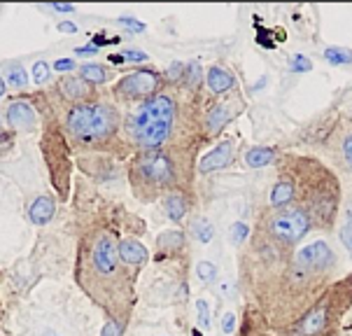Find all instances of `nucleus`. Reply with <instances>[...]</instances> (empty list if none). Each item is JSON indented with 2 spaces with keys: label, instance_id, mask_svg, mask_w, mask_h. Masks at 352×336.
<instances>
[{
  "label": "nucleus",
  "instance_id": "nucleus-1",
  "mask_svg": "<svg viewBox=\"0 0 352 336\" xmlns=\"http://www.w3.org/2000/svg\"><path fill=\"white\" fill-rule=\"evenodd\" d=\"M80 280L87 294H91L105 311L117 317H126L124 313L131 306V275L129 266L119 260L112 233L100 231L89 241Z\"/></svg>",
  "mask_w": 352,
  "mask_h": 336
},
{
  "label": "nucleus",
  "instance_id": "nucleus-2",
  "mask_svg": "<svg viewBox=\"0 0 352 336\" xmlns=\"http://www.w3.org/2000/svg\"><path fill=\"white\" fill-rule=\"evenodd\" d=\"M296 187V203L308 213L310 222L329 227L338 208V182L324 166L310 159H287L283 171Z\"/></svg>",
  "mask_w": 352,
  "mask_h": 336
},
{
  "label": "nucleus",
  "instance_id": "nucleus-3",
  "mask_svg": "<svg viewBox=\"0 0 352 336\" xmlns=\"http://www.w3.org/2000/svg\"><path fill=\"white\" fill-rule=\"evenodd\" d=\"M14 336H87L82 315L68 297L43 294L16 315Z\"/></svg>",
  "mask_w": 352,
  "mask_h": 336
},
{
  "label": "nucleus",
  "instance_id": "nucleus-4",
  "mask_svg": "<svg viewBox=\"0 0 352 336\" xmlns=\"http://www.w3.org/2000/svg\"><path fill=\"white\" fill-rule=\"evenodd\" d=\"M175 101L168 94H154L152 98L135 105L126 119V134L135 147L145 152H157L173 134L175 126Z\"/></svg>",
  "mask_w": 352,
  "mask_h": 336
},
{
  "label": "nucleus",
  "instance_id": "nucleus-5",
  "mask_svg": "<svg viewBox=\"0 0 352 336\" xmlns=\"http://www.w3.org/2000/svg\"><path fill=\"white\" fill-rule=\"evenodd\" d=\"M68 134L82 143H100L115 136L119 129V115L112 105L105 103H80L65 117Z\"/></svg>",
  "mask_w": 352,
  "mask_h": 336
},
{
  "label": "nucleus",
  "instance_id": "nucleus-6",
  "mask_svg": "<svg viewBox=\"0 0 352 336\" xmlns=\"http://www.w3.org/2000/svg\"><path fill=\"white\" fill-rule=\"evenodd\" d=\"M133 180H135V189L138 191L145 189L142 196L164 194L166 189L175 187L177 166L170 154L161 152V149H157V152H145L138 161H135Z\"/></svg>",
  "mask_w": 352,
  "mask_h": 336
},
{
  "label": "nucleus",
  "instance_id": "nucleus-7",
  "mask_svg": "<svg viewBox=\"0 0 352 336\" xmlns=\"http://www.w3.org/2000/svg\"><path fill=\"white\" fill-rule=\"evenodd\" d=\"M313 222L303 208L287 206V208H273L264 218V236L280 248H292L296 241L310 231Z\"/></svg>",
  "mask_w": 352,
  "mask_h": 336
},
{
  "label": "nucleus",
  "instance_id": "nucleus-8",
  "mask_svg": "<svg viewBox=\"0 0 352 336\" xmlns=\"http://www.w3.org/2000/svg\"><path fill=\"white\" fill-rule=\"evenodd\" d=\"M159 87V75L154 70H135L126 77H122V82L117 84V96L124 101H147L152 98L154 92Z\"/></svg>",
  "mask_w": 352,
  "mask_h": 336
},
{
  "label": "nucleus",
  "instance_id": "nucleus-9",
  "mask_svg": "<svg viewBox=\"0 0 352 336\" xmlns=\"http://www.w3.org/2000/svg\"><path fill=\"white\" fill-rule=\"evenodd\" d=\"M294 262L318 275H327L333 266V262H336V255H333V250L324 241H315L296 252Z\"/></svg>",
  "mask_w": 352,
  "mask_h": 336
},
{
  "label": "nucleus",
  "instance_id": "nucleus-10",
  "mask_svg": "<svg viewBox=\"0 0 352 336\" xmlns=\"http://www.w3.org/2000/svg\"><path fill=\"white\" fill-rule=\"evenodd\" d=\"M231 159H234V140H222L199 161V171L201 173L222 171V168L231 164Z\"/></svg>",
  "mask_w": 352,
  "mask_h": 336
},
{
  "label": "nucleus",
  "instance_id": "nucleus-11",
  "mask_svg": "<svg viewBox=\"0 0 352 336\" xmlns=\"http://www.w3.org/2000/svg\"><path fill=\"white\" fill-rule=\"evenodd\" d=\"M8 124L14 131H33L38 124V112L26 101H14L8 105Z\"/></svg>",
  "mask_w": 352,
  "mask_h": 336
},
{
  "label": "nucleus",
  "instance_id": "nucleus-12",
  "mask_svg": "<svg viewBox=\"0 0 352 336\" xmlns=\"http://www.w3.org/2000/svg\"><path fill=\"white\" fill-rule=\"evenodd\" d=\"M236 115H238V105L236 103H229V101H224V103L212 105L210 110H208V115H206L208 134H217V131H222L224 126L229 124Z\"/></svg>",
  "mask_w": 352,
  "mask_h": 336
},
{
  "label": "nucleus",
  "instance_id": "nucleus-13",
  "mask_svg": "<svg viewBox=\"0 0 352 336\" xmlns=\"http://www.w3.org/2000/svg\"><path fill=\"white\" fill-rule=\"evenodd\" d=\"M294 201H296L294 182H292L287 176H280L271 189L268 203H271V208H287V206H294Z\"/></svg>",
  "mask_w": 352,
  "mask_h": 336
},
{
  "label": "nucleus",
  "instance_id": "nucleus-14",
  "mask_svg": "<svg viewBox=\"0 0 352 336\" xmlns=\"http://www.w3.org/2000/svg\"><path fill=\"white\" fill-rule=\"evenodd\" d=\"M117 252L119 260H122L126 266H140L142 262H147V248L135 238H124V241L117 243Z\"/></svg>",
  "mask_w": 352,
  "mask_h": 336
},
{
  "label": "nucleus",
  "instance_id": "nucleus-15",
  "mask_svg": "<svg viewBox=\"0 0 352 336\" xmlns=\"http://www.w3.org/2000/svg\"><path fill=\"white\" fill-rule=\"evenodd\" d=\"M58 92H61L68 101H87L89 96H91V84L85 82L82 77H63L61 82H58Z\"/></svg>",
  "mask_w": 352,
  "mask_h": 336
},
{
  "label": "nucleus",
  "instance_id": "nucleus-16",
  "mask_svg": "<svg viewBox=\"0 0 352 336\" xmlns=\"http://www.w3.org/2000/svg\"><path fill=\"white\" fill-rule=\"evenodd\" d=\"M234 75L229 73L226 68H222V65H214V68H210V73H208V87H210L212 94L222 96V94H229L231 89H234Z\"/></svg>",
  "mask_w": 352,
  "mask_h": 336
},
{
  "label": "nucleus",
  "instance_id": "nucleus-17",
  "mask_svg": "<svg viewBox=\"0 0 352 336\" xmlns=\"http://www.w3.org/2000/svg\"><path fill=\"white\" fill-rule=\"evenodd\" d=\"M54 213H56V206H54V201L50 199V196H40V199H35L31 203V208H28V218H31V222H35V224H47Z\"/></svg>",
  "mask_w": 352,
  "mask_h": 336
},
{
  "label": "nucleus",
  "instance_id": "nucleus-18",
  "mask_svg": "<svg viewBox=\"0 0 352 336\" xmlns=\"http://www.w3.org/2000/svg\"><path fill=\"white\" fill-rule=\"evenodd\" d=\"M164 208L173 222H180L187 215V199H184L180 191H168L164 196Z\"/></svg>",
  "mask_w": 352,
  "mask_h": 336
},
{
  "label": "nucleus",
  "instance_id": "nucleus-19",
  "mask_svg": "<svg viewBox=\"0 0 352 336\" xmlns=\"http://www.w3.org/2000/svg\"><path fill=\"white\" fill-rule=\"evenodd\" d=\"M276 149L271 147H252L250 152L245 154V164L250 168H261V166H268L273 159H276Z\"/></svg>",
  "mask_w": 352,
  "mask_h": 336
},
{
  "label": "nucleus",
  "instance_id": "nucleus-20",
  "mask_svg": "<svg viewBox=\"0 0 352 336\" xmlns=\"http://www.w3.org/2000/svg\"><path fill=\"white\" fill-rule=\"evenodd\" d=\"M80 77L85 82L89 84H103L107 80V70L103 68V65H98V63H87V65H82L80 68Z\"/></svg>",
  "mask_w": 352,
  "mask_h": 336
},
{
  "label": "nucleus",
  "instance_id": "nucleus-21",
  "mask_svg": "<svg viewBox=\"0 0 352 336\" xmlns=\"http://www.w3.org/2000/svg\"><path fill=\"white\" fill-rule=\"evenodd\" d=\"M184 245V233L180 231H166L159 236V248L170 252V250H180Z\"/></svg>",
  "mask_w": 352,
  "mask_h": 336
},
{
  "label": "nucleus",
  "instance_id": "nucleus-22",
  "mask_svg": "<svg viewBox=\"0 0 352 336\" xmlns=\"http://www.w3.org/2000/svg\"><path fill=\"white\" fill-rule=\"evenodd\" d=\"M192 231H194L196 241H201V243H210L212 236H214V229H212V224L208 220H196Z\"/></svg>",
  "mask_w": 352,
  "mask_h": 336
},
{
  "label": "nucleus",
  "instance_id": "nucleus-23",
  "mask_svg": "<svg viewBox=\"0 0 352 336\" xmlns=\"http://www.w3.org/2000/svg\"><path fill=\"white\" fill-rule=\"evenodd\" d=\"M327 61L331 63H352V52L350 50H343V47H329L324 52Z\"/></svg>",
  "mask_w": 352,
  "mask_h": 336
},
{
  "label": "nucleus",
  "instance_id": "nucleus-24",
  "mask_svg": "<svg viewBox=\"0 0 352 336\" xmlns=\"http://www.w3.org/2000/svg\"><path fill=\"white\" fill-rule=\"evenodd\" d=\"M196 275H199V280L201 283H206V285H210L214 278H217V266L210 262H201L199 266H196Z\"/></svg>",
  "mask_w": 352,
  "mask_h": 336
},
{
  "label": "nucleus",
  "instance_id": "nucleus-25",
  "mask_svg": "<svg viewBox=\"0 0 352 336\" xmlns=\"http://www.w3.org/2000/svg\"><path fill=\"white\" fill-rule=\"evenodd\" d=\"M338 152H341V159H343L345 168H350L352 171V131L341 138V143H338Z\"/></svg>",
  "mask_w": 352,
  "mask_h": 336
},
{
  "label": "nucleus",
  "instance_id": "nucleus-26",
  "mask_svg": "<svg viewBox=\"0 0 352 336\" xmlns=\"http://www.w3.org/2000/svg\"><path fill=\"white\" fill-rule=\"evenodd\" d=\"M50 80V63L47 61H38L33 65V82L35 84H43Z\"/></svg>",
  "mask_w": 352,
  "mask_h": 336
},
{
  "label": "nucleus",
  "instance_id": "nucleus-27",
  "mask_svg": "<svg viewBox=\"0 0 352 336\" xmlns=\"http://www.w3.org/2000/svg\"><path fill=\"white\" fill-rule=\"evenodd\" d=\"M8 80L12 87H26V73H23V68L21 65H14V68L10 70V75H8Z\"/></svg>",
  "mask_w": 352,
  "mask_h": 336
},
{
  "label": "nucleus",
  "instance_id": "nucleus-28",
  "mask_svg": "<svg viewBox=\"0 0 352 336\" xmlns=\"http://www.w3.org/2000/svg\"><path fill=\"white\" fill-rule=\"evenodd\" d=\"M248 236V224L245 222H236L234 227H231V241L234 243H243Z\"/></svg>",
  "mask_w": 352,
  "mask_h": 336
},
{
  "label": "nucleus",
  "instance_id": "nucleus-29",
  "mask_svg": "<svg viewBox=\"0 0 352 336\" xmlns=\"http://www.w3.org/2000/svg\"><path fill=\"white\" fill-rule=\"evenodd\" d=\"M196 311H199V325L203 329H208V325H210V317H208V302L199 299V302H196Z\"/></svg>",
  "mask_w": 352,
  "mask_h": 336
},
{
  "label": "nucleus",
  "instance_id": "nucleus-30",
  "mask_svg": "<svg viewBox=\"0 0 352 336\" xmlns=\"http://www.w3.org/2000/svg\"><path fill=\"white\" fill-rule=\"evenodd\" d=\"M343 243L348 245V250L352 252V208L348 210V218H345V224H343Z\"/></svg>",
  "mask_w": 352,
  "mask_h": 336
},
{
  "label": "nucleus",
  "instance_id": "nucleus-31",
  "mask_svg": "<svg viewBox=\"0 0 352 336\" xmlns=\"http://www.w3.org/2000/svg\"><path fill=\"white\" fill-rule=\"evenodd\" d=\"M100 336H122V327H119V322L110 320L107 325L103 327V334Z\"/></svg>",
  "mask_w": 352,
  "mask_h": 336
},
{
  "label": "nucleus",
  "instance_id": "nucleus-32",
  "mask_svg": "<svg viewBox=\"0 0 352 336\" xmlns=\"http://www.w3.org/2000/svg\"><path fill=\"white\" fill-rule=\"evenodd\" d=\"M75 63L73 59H58L56 63H54V70H58V73H65V70H73Z\"/></svg>",
  "mask_w": 352,
  "mask_h": 336
},
{
  "label": "nucleus",
  "instance_id": "nucleus-33",
  "mask_svg": "<svg viewBox=\"0 0 352 336\" xmlns=\"http://www.w3.org/2000/svg\"><path fill=\"white\" fill-rule=\"evenodd\" d=\"M234 325H236V315L234 313H226L224 320H222V332L231 334V332H234Z\"/></svg>",
  "mask_w": 352,
  "mask_h": 336
},
{
  "label": "nucleus",
  "instance_id": "nucleus-34",
  "mask_svg": "<svg viewBox=\"0 0 352 336\" xmlns=\"http://www.w3.org/2000/svg\"><path fill=\"white\" fill-rule=\"evenodd\" d=\"M131 336H173L168 332H154V329H133Z\"/></svg>",
  "mask_w": 352,
  "mask_h": 336
},
{
  "label": "nucleus",
  "instance_id": "nucleus-35",
  "mask_svg": "<svg viewBox=\"0 0 352 336\" xmlns=\"http://www.w3.org/2000/svg\"><path fill=\"white\" fill-rule=\"evenodd\" d=\"M292 68H294V70H303V73H308V70H310V63H308L303 56H296V59H294V63H292Z\"/></svg>",
  "mask_w": 352,
  "mask_h": 336
},
{
  "label": "nucleus",
  "instance_id": "nucleus-36",
  "mask_svg": "<svg viewBox=\"0 0 352 336\" xmlns=\"http://www.w3.org/2000/svg\"><path fill=\"white\" fill-rule=\"evenodd\" d=\"M126 59L129 61H147V54H142L138 50H131V52H126Z\"/></svg>",
  "mask_w": 352,
  "mask_h": 336
},
{
  "label": "nucleus",
  "instance_id": "nucleus-37",
  "mask_svg": "<svg viewBox=\"0 0 352 336\" xmlns=\"http://www.w3.org/2000/svg\"><path fill=\"white\" fill-rule=\"evenodd\" d=\"M58 31L61 33H77V26L73 21H61L58 23Z\"/></svg>",
  "mask_w": 352,
  "mask_h": 336
},
{
  "label": "nucleus",
  "instance_id": "nucleus-38",
  "mask_svg": "<svg viewBox=\"0 0 352 336\" xmlns=\"http://www.w3.org/2000/svg\"><path fill=\"white\" fill-rule=\"evenodd\" d=\"M119 23H122V26H131V28H135V31H142V23H138V21H133V19H126V17H124V19H119Z\"/></svg>",
  "mask_w": 352,
  "mask_h": 336
},
{
  "label": "nucleus",
  "instance_id": "nucleus-39",
  "mask_svg": "<svg viewBox=\"0 0 352 336\" xmlns=\"http://www.w3.org/2000/svg\"><path fill=\"white\" fill-rule=\"evenodd\" d=\"M96 52H98L96 45H87V47H80V50H77L80 56H89V54H96Z\"/></svg>",
  "mask_w": 352,
  "mask_h": 336
},
{
  "label": "nucleus",
  "instance_id": "nucleus-40",
  "mask_svg": "<svg viewBox=\"0 0 352 336\" xmlns=\"http://www.w3.org/2000/svg\"><path fill=\"white\" fill-rule=\"evenodd\" d=\"M50 10H54V12H75L73 5H61V3H54V5H50Z\"/></svg>",
  "mask_w": 352,
  "mask_h": 336
},
{
  "label": "nucleus",
  "instance_id": "nucleus-41",
  "mask_svg": "<svg viewBox=\"0 0 352 336\" xmlns=\"http://www.w3.org/2000/svg\"><path fill=\"white\" fill-rule=\"evenodd\" d=\"M3 94H5V82L0 80V96H3Z\"/></svg>",
  "mask_w": 352,
  "mask_h": 336
},
{
  "label": "nucleus",
  "instance_id": "nucleus-42",
  "mask_svg": "<svg viewBox=\"0 0 352 336\" xmlns=\"http://www.w3.org/2000/svg\"><path fill=\"white\" fill-rule=\"evenodd\" d=\"M0 124H3V122H0Z\"/></svg>",
  "mask_w": 352,
  "mask_h": 336
}]
</instances>
